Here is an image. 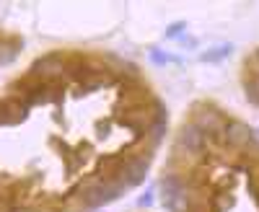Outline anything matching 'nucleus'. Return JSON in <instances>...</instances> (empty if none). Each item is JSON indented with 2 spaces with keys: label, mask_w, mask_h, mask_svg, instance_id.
<instances>
[{
  "label": "nucleus",
  "mask_w": 259,
  "mask_h": 212,
  "mask_svg": "<svg viewBox=\"0 0 259 212\" xmlns=\"http://www.w3.org/2000/svg\"><path fill=\"white\" fill-rule=\"evenodd\" d=\"M161 212H259V137L210 98L194 101L168 140Z\"/></svg>",
  "instance_id": "nucleus-1"
},
{
  "label": "nucleus",
  "mask_w": 259,
  "mask_h": 212,
  "mask_svg": "<svg viewBox=\"0 0 259 212\" xmlns=\"http://www.w3.org/2000/svg\"><path fill=\"white\" fill-rule=\"evenodd\" d=\"M241 88L246 98L254 106H259V47L249 52L246 60L241 62Z\"/></svg>",
  "instance_id": "nucleus-2"
}]
</instances>
